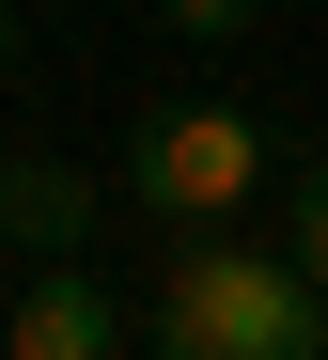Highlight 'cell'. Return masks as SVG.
<instances>
[{
  "label": "cell",
  "instance_id": "3",
  "mask_svg": "<svg viewBox=\"0 0 328 360\" xmlns=\"http://www.w3.org/2000/svg\"><path fill=\"white\" fill-rule=\"evenodd\" d=\"M0 360H125V297L79 282V266H47L16 314H0Z\"/></svg>",
  "mask_w": 328,
  "mask_h": 360
},
{
  "label": "cell",
  "instance_id": "2",
  "mask_svg": "<svg viewBox=\"0 0 328 360\" xmlns=\"http://www.w3.org/2000/svg\"><path fill=\"white\" fill-rule=\"evenodd\" d=\"M250 188H282V141L250 126V110L172 94V110H141V126H125V204H141V219H172V235L250 219Z\"/></svg>",
  "mask_w": 328,
  "mask_h": 360
},
{
  "label": "cell",
  "instance_id": "1",
  "mask_svg": "<svg viewBox=\"0 0 328 360\" xmlns=\"http://www.w3.org/2000/svg\"><path fill=\"white\" fill-rule=\"evenodd\" d=\"M157 360H328V282L297 251H250V235H172L157 282Z\"/></svg>",
  "mask_w": 328,
  "mask_h": 360
},
{
  "label": "cell",
  "instance_id": "7",
  "mask_svg": "<svg viewBox=\"0 0 328 360\" xmlns=\"http://www.w3.org/2000/svg\"><path fill=\"white\" fill-rule=\"evenodd\" d=\"M0 79H16V0H0Z\"/></svg>",
  "mask_w": 328,
  "mask_h": 360
},
{
  "label": "cell",
  "instance_id": "6",
  "mask_svg": "<svg viewBox=\"0 0 328 360\" xmlns=\"http://www.w3.org/2000/svg\"><path fill=\"white\" fill-rule=\"evenodd\" d=\"M157 16H172V32H188V47H235V32H250V16H266V0H157Z\"/></svg>",
  "mask_w": 328,
  "mask_h": 360
},
{
  "label": "cell",
  "instance_id": "5",
  "mask_svg": "<svg viewBox=\"0 0 328 360\" xmlns=\"http://www.w3.org/2000/svg\"><path fill=\"white\" fill-rule=\"evenodd\" d=\"M282 251L328 282V157H297V172H282Z\"/></svg>",
  "mask_w": 328,
  "mask_h": 360
},
{
  "label": "cell",
  "instance_id": "4",
  "mask_svg": "<svg viewBox=\"0 0 328 360\" xmlns=\"http://www.w3.org/2000/svg\"><path fill=\"white\" fill-rule=\"evenodd\" d=\"M0 235L63 266V251L94 235V172H63V157H0Z\"/></svg>",
  "mask_w": 328,
  "mask_h": 360
}]
</instances>
